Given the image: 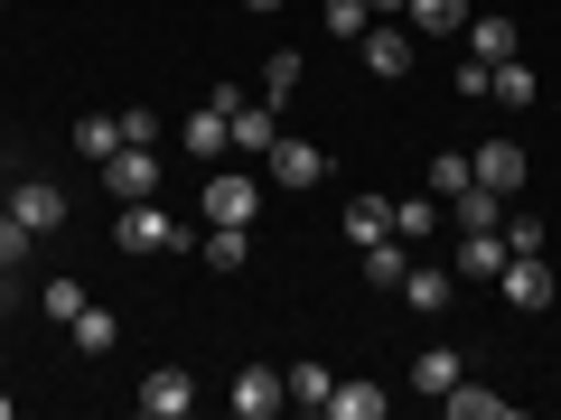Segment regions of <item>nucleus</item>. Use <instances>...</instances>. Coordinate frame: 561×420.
I'll return each mask as SVG.
<instances>
[{"label": "nucleus", "instance_id": "f257e3e1", "mask_svg": "<svg viewBox=\"0 0 561 420\" xmlns=\"http://www.w3.org/2000/svg\"><path fill=\"white\" fill-rule=\"evenodd\" d=\"M113 243H122V253H179L187 224L169 215L160 197H131V206H122V224H113Z\"/></svg>", "mask_w": 561, "mask_h": 420}, {"label": "nucleus", "instance_id": "f03ea898", "mask_svg": "<svg viewBox=\"0 0 561 420\" xmlns=\"http://www.w3.org/2000/svg\"><path fill=\"white\" fill-rule=\"evenodd\" d=\"M496 290H505V308H515V318H542V308H552V261L542 253H505V271H496Z\"/></svg>", "mask_w": 561, "mask_h": 420}, {"label": "nucleus", "instance_id": "7ed1b4c3", "mask_svg": "<svg viewBox=\"0 0 561 420\" xmlns=\"http://www.w3.org/2000/svg\"><path fill=\"white\" fill-rule=\"evenodd\" d=\"M131 411L140 420H187V411H197V374H187V364H150L140 393H131Z\"/></svg>", "mask_w": 561, "mask_h": 420}, {"label": "nucleus", "instance_id": "20e7f679", "mask_svg": "<svg viewBox=\"0 0 561 420\" xmlns=\"http://www.w3.org/2000/svg\"><path fill=\"white\" fill-rule=\"evenodd\" d=\"M103 187H113V206L160 197V150H150V140H122L113 160H103Z\"/></svg>", "mask_w": 561, "mask_h": 420}, {"label": "nucleus", "instance_id": "39448f33", "mask_svg": "<svg viewBox=\"0 0 561 420\" xmlns=\"http://www.w3.org/2000/svg\"><path fill=\"white\" fill-rule=\"evenodd\" d=\"M262 178L253 168H206V224H253Z\"/></svg>", "mask_w": 561, "mask_h": 420}, {"label": "nucleus", "instance_id": "423d86ee", "mask_svg": "<svg viewBox=\"0 0 561 420\" xmlns=\"http://www.w3.org/2000/svg\"><path fill=\"white\" fill-rule=\"evenodd\" d=\"M179 140H187V160H206V168H216V160H234V121H225V103H216V94H206L197 113L179 121Z\"/></svg>", "mask_w": 561, "mask_h": 420}, {"label": "nucleus", "instance_id": "0eeeda50", "mask_svg": "<svg viewBox=\"0 0 561 420\" xmlns=\"http://www.w3.org/2000/svg\"><path fill=\"white\" fill-rule=\"evenodd\" d=\"M356 47H365V75H383V84H402V75H412V66H421V47H412V28H383V20L365 28Z\"/></svg>", "mask_w": 561, "mask_h": 420}, {"label": "nucleus", "instance_id": "6e6552de", "mask_svg": "<svg viewBox=\"0 0 561 420\" xmlns=\"http://www.w3.org/2000/svg\"><path fill=\"white\" fill-rule=\"evenodd\" d=\"M225 103V121H234V160H262V150H272V103H262V94H216Z\"/></svg>", "mask_w": 561, "mask_h": 420}, {"label": "nucleus", "instance_id": "1a4fd4ad", "mask_svg": "<svg viewBox=\"0 0 561 420\" xmlns=\"http://www.w3.org/2000/svg\"><path fill=\"white\" fill-rule=\"evenodd\" d=\"M280 401H290V393H280V374H272V364H243V374L225 383V411H234V420H272Z\"/></svg>", "mask_w": 561, "mask_h": 420}, {"label": "nucleus", "instance_id": "9d476101", "mask_svg": "<svg viewBox=\"0 0 561 420\" xmlns=\"http://www.w3.org/2000/svg\"><path fill=\"white\" fill-rule=\"evenodd\" d=\"M10 215H20L28 224V234H66V187H47V178H20V187H10Z\"/></svg>", "mask_w": 561, "mask_h": 420}, {"label": "nucleus", "instance_id": "9b49d317", "mask_svg": "<svg viewBox=\"0 0 561 420\" xmlns=\"http://www.w3.org/2000/svg\"><path fill=\"white\" fill-rule=\"evenodd\" d=\"M468 168H478V187H496L505 206H515V197H524V178H534V160H524L515 140H486V150H478Z\"/></svg>", "mask_w": 561, "mask_h": 420}, {"label": "nucleus", "instance_id": "f8f14e48", "mask_svg": "<svg viewBox=\"0 0 561 420\" xmlns=\"http://www.w3.org/2000/svg\"><path fill=\"white\" fill-rule=\"evenodd\" d=\"M402 308H421V318H440L449 308V290H459V271H440V261H402Z\"/></svg>", "mask_w": 561, "mask_h": 420}, {"label": "nucleus", "instance_id": "ddd939ff", "mask_svg": "<svg viewBox=\"0 0 561 420\" xmlns=\"http://www.w3.org/2000/svg\"><path fill=\"white\" fill-rule=\"evenodd\" d=\"M262 168H272L280 187H319V178H328V150H319V140H272Z\"/></svg>", "mask_w": 561, "mask_h": 420}, {"label": "nucleus", "instance_id": "4468645a", "mask_svg": "<svg viewBox=\"0 0 561 420\" xmlns=\"http://www.w3.org/2000/svg\"><path fill=\"white\" fill-rule=\"evenodd\" d=\"M459 280H496L505 271V224H486V234H459V261H449Z\"/></svg>", "mask_w": 561, "mask_h": 420}, {"label": "nucleus", "instance_id": "2eb2a0df", "mask_svg": "<svg viewBox=\"0 0 561 420\" xmlns=\"http://www.w3.org/2000/svg\"><path fill=\"white\" fill-rule=\"evenodd\" d=\"M459 374H468V355H459V346H421V355H412V393H431V401H440Z\"/></svg>", "mask_w": 561, "mask_h": 420}, {"label": "nucleus", "instance_id": "dca6fc26", "mask_svg": "<svg viewBox=\"0 0 561 420\" xmlns=\"http://www.w3.org/2000/svg\"><path fill=\"white\" fill-rule=\"evenodd\" d=\"M449 224H459V234H486V224H505V197H496V187H478V178H468L459 197H449Z\"/></svg>", "mask_w": 561, "mask_h": 420}, {"label": "nucleus", "instance_id": "f3484780", "mask_svg": "<svg viewBox=\"0 0 561 420\" xmlns=\"http://www.w3.org/2000/svg\"><path fill=\"white\" fill-rule=\"evenodd\" d=\"M486 94H496L505 113H524V103H542V75H534V66H524V57H505L496 75H486Z\"/></svg>", "mask_w": 561, "mask_h": 420}, {"label": "nucleus", "instance_id": "a211bd4d", "mask_svg": "<svg viewBox=\"0 0 561 420\" xmlns=\"http://www.w3.org/2000/svg\"><path fill=\"white\" fill-rule=\"evenodd\" d=\"M402 261H412V253H402V234H375V243H356V271L375 280V290H393V280H402Z\"/></svg>", "mask_w": 561, "mask_h": 420}, {"label": "nucleus", "instance_id": "6ab92c4d", "mask_svg": "<svg viewBox=\"0 0 561 420\" xmlns=\"http://www.w3.org/2000/svg\"><path fill=\"white\" fill-rule=\"evenodd\" d=\"M383 401H393V393H383V383H337V393H328V420H383Z\"/></svg>", "mask_w": 561, "mask_h": 420}, {"label": "nucleus", "instance_id": "aec40b11", "mask_svg": "<svg viewBox=\"0 0 561 420\" xmlns=\"http://www.w3.org/2000/svg\"><path fill=\"white\" fill-rule=\"evenodd\" d=\"M440 411H449V420H505V393H486V383L459 374V383L440 393Z\"/></svg>", "mask_w": 561, "mask_h": 420}, {"label": "nucleus", "instance_id": "412c9836", "mask_svg": "<svg viewBox=\"0 0 561 420\" xmlns=\"http://www.w3.org/2000/svg\"><path fill=\"white\" fill-rule=\"evenodd\" d=\"M206 271H243V253H253V224H206Z\"/></svg>", "mask_w": 561, "mask_h": 420}, {"label": "nucleus", "instance_id": "4be33fe9", "mask_svg": "<svg viewBox=\"0 0 561 420\" xmlns=\"http://www.w3.org/2000/svg\"><path fill=\"white\" fill-rule=\"evenodd\" d=\"M280 393H290V401H309V411H328V393H337V374H328L319 355H300L290 374H280Z\"/></svg>", "mask_w": 561, "mask_h": 420}, {"label": "nucleus", "instance_id": "5701e85b", "mask_svg": "<svg viewBox=\"0 0 561 420\" xmlns=\"http://www.w3.org/2000/svg\"><path fill=\"white\" fill-rule=\"evenodd\" d=\"M459 38H468V57H478V66H505V57H515V20H468Z\"/></svg>", "mask_w": 561, "mask_h": 420}, {"label": "nucleus", "instance_id": "b1692460", "mask_svg": "<svg viewBox=\"0 0 561 420\" xmlns=\"http://www.w3.org/2000/svg\"><path fill=\"white\" fill-rule=\"evenodd\" d=\"M66 327H76V346H84V355H113V346H122V318H113V308H94V300H84Z\"/></svg>", "mask_w": 561, "mask_h": 420}, {"label": "nucleus", "instance_id": "393cba45", "mask_svg": "<svg viewBox=\"0 0 561 420\" xmlns=\"http://www.w3.org/2000/svg\"><path fill=\"white\" fill-rule=\"evenodd\" d=\"M402 20L421 38H449V28H468V0H402Z\"/></svg>", "mask_w": 561, "mask_h": 420}, {"label": "nucleus", "instance_id": "a878e982", "mask_svg": "<svg viewBox=\"0 0 561 420\" xmlns=\"http://www.w3.org/2000/svg\"><path fill=\"white\" fill-rule=\"evenodd\" d=\"M76 150H84V160L103 168V160L122 150V113H84V121H76Z\"/></svg>", "mask_w": 561, "mask_h": 420}, {"label": "nucleus", "instance_id": "bb28decb", "mask_svg": "<svg viewBox=\"0 0 561 420\" xmlns=\"http://www.w3.org/2000/svg\"><path fill=\"white\" fill-rule=\"evenodd\" d=\"M431 224H440V197H431V187H421V197H393V234L402 243H421Z\"/></svg>", "mask_w": 561, "mask_h": 420}, {"label": "nucleus", "instance_id": "cd10ccee", "mask_svg": "<svg viewBox=\"0 0 561 420\" xmlns=\"http://www.w3.org/2000/svg\"><path fill=\"white\" fill-rule=\"evenodd\" d=\"M300 94V47H272V66H262V103H290Z\"/></svg>", "mask_w": 561, "mask_h": 420}, {"label": "nucleus", "instance_id": "c85d7f7f", "mask_svg": "<svg viewBox=\"0 0 561 420\" xmlns=\"http://www.w3.org/2000/svg\"><path fill=\"white\" fill-rule=\"evenodd\" d=\"M319 28H328V38H346V47H356L365 28H375V10H365V0H328V10H319Z\"/></svg>", "mask_w": 561, "mask_h": 420}, {"label": "nucleus", "instance_id": "c756f323", "mask_svg": "<svg viewBox=\"0 0 561 420\" xmlns=\"http://www.w3.org/2000/svg\"><path fill=\"white\" fill-rule=\"evenodd\" d=\"M375 234H393V206H383V197H356V206H346V243H375Z\"/></svg>", "mask_w": 561, "mask_h": 420}, {"label": "nucleus", "instance_id": "7c9ffc66", "mask_svg": "<svg viewBox=\"0 0 561 420\" xmlns=\"http://www.w3.org/2000/svg\"><path fill=\"white\" fill-rule=\"evenodd\" d=\"M468 178H478V168H468V160H459V150H440V160H431V197H440V206H449V197H459V187H468Z\"/></svg>", "mask_w": 561, "mask_h": 420}, {"label": "nucleus", "instance_id": "2f4dec72", "mask_svg": "<svg viewBox=\"0 0 561 420\" xmlns=\"http://www.w3.org/2000/svg\"><path fill=\"white\" fill-rule=\"evenodd\" d=\"M28 243H38V234H28V224L10 215V206H0V261H10V271H20V261H28Z\"/></svg>", "mask_w": 561, "mask_h": 420}, {"label": "nucleus", "instance_id": "473e14b6", "mask_svg": "<svg viewBox=\"0 0 561 420\" xmlns=\"http://www.w3.org/2000/svg\"><path fill=\"white\" fill-rule=\"evenodd\" d=\"M122 140H150V150H160V140H169V121L150 113V103H131V113H122Z\"/></svg>", "mask_w": 561, "mask_h": 420}, {"label": "nucleus", "instance_id": "72a5a7b5", "mask_svg": "<svg viewBox=\"0 0 561 420\" xmlns=\"http://www.w3.org/2000/svg\"><path fill=\"white\" fill-rule=\"evenodd\" d=\"M76 308H84V280L57 271V280H47V318H76Z\"/></svg>", "mask_w": 561, "mask_h": 420}, {"label": "nucleus", "instance_id": "f704fd0d", "mask_svg": "<svg viewBox=\"0 0 561 420\" xmlns=\"http://www.w3.org/2000/svg\"><path fill=\"white\" fill-rule=\"evenodd\" d=\"M542 243H552V234H542L534 215H515V224H505V253H542Z\"/></svg>", "mask_w": 561, "mask_h": 420}, {"label": "nucleus", "instance_id": "c9c22d12", "mask_svg": "<svg viewBox=\"0 0 561 420\" xmlns=\"http://www.w3.org/2000/svg\"><path fill=\"white\" fill-rule=\"evenodd\" d=\"M243 10H280V0H243Z\"/></svg>", "mask_w": 561, "mask_h": 420}, {"label": "nucleus", "instance_id": "e433bc0d", "mask_svg": "<svg viewBox=\"0 0 561 420\" xmlns=\"http://www.w3.org/2000/svg\"><path fill=\"white\" fill-rule=\"evenodd\" d=\"M0 290H10V261H0Z\"/></svg>", "mask_w": 561, "mask_h": 420}, {"label": "nucleus", "instance_id": "4c0bfd02", "mask_svg": "<svg viewBox=\"0 0 561 420\" xmlns=\"http://www.w3.org/2000/svg\"><path fill=\"white\" fill-rule=\"evenodd\" d=\"M0 420H10V393H0Z\"/></svg>", "mask_w": 561, "mask_h": 420}]
</instances>
